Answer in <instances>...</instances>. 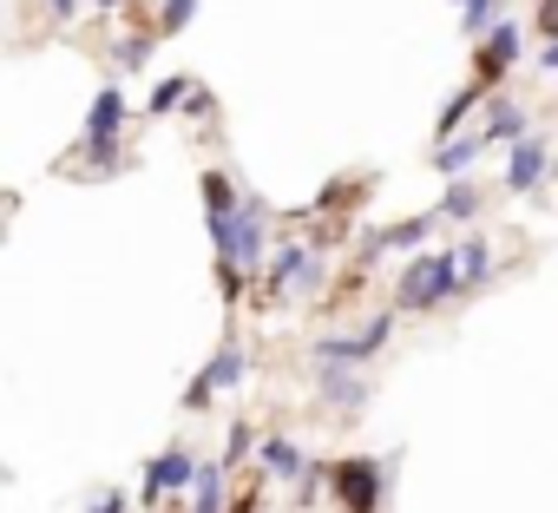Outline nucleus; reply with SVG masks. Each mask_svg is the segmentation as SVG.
Returning <instances> with one entry per match:
<instances>
[{"label": "nucleus", "mask_w": 558, "mask_h": 513, "mask_svg": "<svg viewBox=\"0 0 558 513\" xmlns=\"http://www.w3.org/2000/svg\"><path fill=\"white\" fill-rule=\"evenodd\" d=\"M125 126H132L125 93H119V86H99L93 106H86L80 158H66V171H73V178H112V171H125V165H132V152H125Z\"/></svg>", "instance_id": "nucleus-1"}, {"label": "nucleus", "mask_w": 558, "mask_h": 513, "mask_svg": "<svg viewBox=\"0 0 558 513\" xmlns=\"http://www.w3.org/2000/svg\"><path fill=\"white\" fill-rule=\"evenodd\" d=\"M453 297H466V284H460L453 250L440 243V250H408V256H401V277H395V290H388V310H395V317H434V310L453 303Z\"/></svg>", "instance_id": "nucleus-2"}, {"label": "nucleus", "mask_w": 558, "mask_h": 513, "mask_svg": "<svg viewBox=\"0 0 558 513\" xmlns=\"http://www.w3.org/2000/svg\"><path fill=\"white\" fill-rule=\"evenodd\" d=\"M210 243H217V256H230L243 277H256V271H263V256H269V204L243 191L230 211L210 217Z\"/></svg>", "instance_id": "nucleus-3"}, {"label": "nucleus", "mask_w": 558, "mask_h": 513, "mask_svg": "<svg viewBox=\"0 0 558 513\" xmlns=\"http://www.w3.org/2000/svg\"><path fill=\"white\" fill-rule=\"evenodd\" d=\"M388 467L375 454H336L323 461V487L336 493V513H381L388 506Z\"/></svg>", "instance_id": "nucleus-4"}, {"label": "nucleus", "mask_w": 558, "mask_h": 513, "mask_svg": "<svg viewBox=\"0 0 558 513\" xmlns=\"http://www.w3.org/2000/svg\"><path fill=\"white\" fill-rule=\"evenodd\" d=\"M519 60H525V27H519L512 14H499L493 27L473 34V86H480V93H499Z\"/></svg>", "instance_id": "nucleus-5"}, {"label": "nucleus", "mask_w": 558, "mask_h": 513, "mask_svg": "<svg viewBox=\"0 0 558 513\" xmlns=\"http://www.w3.org/2000/svg\"><path fill=\"white\" fill-rule=\"evenodd\" d=\"M499 152H506V184H499V191H512V198H545V184H551V132H545V126H525V132L506 139Z\"/></svg>", "instance_id": "nucleus-6"}, {"label": "nucleus", "mask_w": 558, "mask_h": 513, "mask_svg": "<svg viewBox=\"0 0 558 513\" xmlns=\"http://www.w3.org/2000/svg\"><path fill=\"white\" fill-rule=\"evenodd\" d=\"M395 310H375L362 330H336V336H323L316 349H310V362H342V369H368L381 349H388V336H395Z\"/></svg>", "instance_id": "nucleus-7"}, {"label": "nucleus", "mask_w": 558, "mask_h": 513, "mask_svg": "<svg viewBox=\"0 0 558 513\" xmlns=\"http://www.w3.org/2000/svg\"><path fill=\"white\" fill-rule=\"evenodd\" d=\"M243 382H250V349H243L236 336H223V349H217V356L184 382V408H191V415H204L217 395H236Z\"/></svg>", "instance_id": "nucleus-8"}, {"label": "nucleus", "mask_w": 558, "mask_h": 513, "mask_svg": "<svg viewBox=\"0 0 558 513\" xmlns=\"http://www.w3.org/2000/svg\"><path fill=\"white\" fill-rule=\"evenodd\" d=\"M434 211H421V217H401V224H388V230H368L362 243H355V264L368 271L375 256H408V250H421V243H434Z\"/></svg>", "instance_id": "nucleus-9"}, {"label": "nucleus", "mask_w": 558, "mask_h": 513, "mask_svg": "<svg viewBox=\"0 0 558 513\" xmlns=\"http://www.w3.org/2000/svg\"><path fill=\"white\" fill-rule=\"evenodd\" d=\"M191 467H197V454H191L184 441H171L165 454H151L145 487H138V506H165V500H178V493H184V480H191Z\"/></svg>", "instance_id": "nucleus-10"}, {"label": "nucleus", "mask_w": 558, "mask_h": 513, "mask_svg": "<svg viewBox=\"0 0 558 513\" xmlns=\"http://www.w3.org/2000/svg\"><path fill=\"white\" fill-rule=\"evenodd\" d=\"M303 271H310V243L303 237H290V243H276V256H269V271H263V310H276V303H290V290H303Z\"/></svg>", "instance_id": "nucleus-11"}, {"label": "nucleus", "mask_w": 558, "mask_h": 513, "mask_svg": "<svg viewBox=\"0 0 558 513\" xmlns=\"http://www.w3.org/2000/svg\"><path fill=\"white\" fill-rule=\"evenodd\" d=\"M316 389L336 415H362L368 408V375L362 369H342V362H316Z\"/></svg>", "instance_id": "nucleus-12"}, {"label": "nucleus", "mask_w": 558, "mask_h": 513, "mask_svg": "<svg viewBox=\"0 0 558 513\" xmlns=\"http://www.w3.org/2000/svg\"><path fill=\"white\" fill-rule=\"evenodd\" d=\"M368 198H375V171H349V178H329L323 184V198L310 204V217H355Z\"/></svg>", "instance_id": "nucleus-13"}, {"label": "nucleus", "mask_w": 558, "mask_h": 513, "mask_svg": "<svg viewBox=\"0 0 558 513\" xmlns=\"http://www.w3.org/2000/svg\"><path fill=\"white\" fill-rule=\"evenodd\" d=\"M447 250H453V264H460V284H466V297H473L480 284H493V271H499V264H493V237H480V230H460Z\"/></svg>", "instance_id": "nucleus-14"}, {"label": "nucleus", "mask_w": 558, "mask_h": 513, "mask_svg": "<svg viewBox=\"0 0 558 513\" xmlns=\"http://www.w3.org/2000/svg\"><path fill=\"white\" fill-rule=\"evenodd\" d=\"M480 106H486V119H480V139H486V152H493V145H506V139H519V132L532 126V112H525L512 93H486Z\"/></svg>", "instance_id": "nucleus-15"}, {"label": "nucleus", "mask_w": 558, "mask_h": 513, "mask_svg": "<svg viewBox=\"0 0 558 513\" xmlns=\"http://www.w3.org/2000/svg\"><path fill=\"white\" fill-rule=\"evenodd\" d=\"M178 500H184V513H223V500H230V474H223L217 461H197Z\"/></svg>", "instance_id": "nucleus-16"}, {"label": "nucleus", "mask_w": 558, "mask_h": 513, "mask_svg": "<svg viewBox=\"0 0 558 513\" xmlns=\"http://www.w3.org/2000/svg\"><path fill=\"white\" fill-rule=\"evenodd\" d=\"M250 461H263L269 480H296V474L310 467L303 441H290V434H256V454H250Z\"/></svg>", "instance_id": "nucleus-17"}, {"label": "nucleus", "mask_w": 558, "mask_h": 513, "mask_svg": "<svg viewBox=\"0 0 558 513\" xmlns=\"http://www.w3.org/2000/svg\"><path fill=\"white\" fill-rule=\"evenodd\" d=\"M486 211V191L460 171V178H447V191H440V204H434V224H473Z\"/></svg>", "instance_id": "nucleus-18"}, {"label": "nucleus", "mask_w": 558, "mask_h": 513, "mask_svg": "<svg viewBox=\"0 0 558 513\" xmlns=\"http://www.w3.org/2000/svg\"><path fill=\"white\" fill-rule=\"evenodd\" d=\"M480 152H486V139H480V132H466V139H453V132H447V139H440L427 158H434V171H440V178H460V171H466Z\"/></svg>", "instance_id": "nucleus-19"}, {"label": "nucleus", "mask_w": 558, "mask_h": 513, "mask_svg": "<svg viewBox=\"0 0 558 513\" xmlns=\"http://www.w3.org/2000/svg\"><path fill=\"white\" fill-rule=\"evenodd\" d=\"M151 47H158V34H138V27H132V34L112 40V67H119V73H145V67H151Z\"/></svg>", "instance_id": "nucleus-20"}, {"label": "nucleus", "mask_w": 558, "mask_h": 513, "mask_svg": "<svg viewBox=\"0 0 558 513\" xmlns=\"http://www.w3.org/2000/svg\"><path fill=\"white\" fill-rule=\"evenodd\" d=\"M250 454H256V421H243V415H236V421H230V434H223L217 467H223V474H243V461H250Z\"/></svg>", "instance_id": "nucleus-21"}, {"label": "nucleus", "mask_w": 558, "mask_h": 513, "mask_svg": "<svg viewBox=\"0 0 558 513\" xmlns=\"http://www.w3.org/2000/svg\"><path fill=\"white\" fill-rule=\"evenodd\" d=\"M480 99H486V93H480V86L466 80V86H460V93H453V99L440 106V119H434V139H447V132H460V119H466V112H473Z\"/></svg>", "instance_id": "nucleus-22"}, {"label": "nucleus", "mask_w": 558, "mask_h": 513, "mask_svg": "<svg viewBox=\"0 0 558 513\" xmlns=\"http://www.w3.org/2000/svg\"><path fill=\"white\" fill-rule=\"evenodd\" d=\"M197 191H204V211H210V217H217V211H230V204L243 198V184H236L230 171H204V178H197Z\"/></svg>", "instance_id": "nucleus-23"}, {"label": "nucleus", "mask_w": 558, "mask_h": 513, "mask_svg": "<svg viewBox=\"0 0 558 513\" xmlns=\"http://www.w3.org/2000/svg\"><path fill=\"white\" fill-rule=\"evenodd\" d=\"M191 21H197V0H158V27H151V34H158V40H178Z\"/></svg>", "instance_id": "nucleus-24"}, {"label": "nucleus", "mask_w": 558, "mask_h": 513, "mask_svg": "<svg viewBox=\"0 0 558 513\" xmlns=\"http://www.w3.org/2000/svg\"><path fill=\"white\" fill-rule=\"evenodd\" d=\"M184 93H191V73H171V80H158V93L145 99V112H151V119H165V112H178V106H184Z\"/></svg>", "instance_id": "nucleus-25"}, {"label": "nucleus", "mask_w": 558, "mask_h": 513, "mask_svg": "<svg viewBox=\"0 0 558 513\" xmlns=\"http://www.w3.org/2000/svg\"><path fill=\"white\" fill-rule=\"evenodd\" d=\"M453 8H460V27L480 34V27H493V21L506 14V0H453Z\"/></svg>", "instance_id": "nucleus-26"}, {"label": "nucleus", "mask_w": 558, "mask_h": 513, "mask_svg": "<svg viewBox=\"0 0 558 513\" xmlns=\"http://www.w3.org/2000/svg\"><path fill=\"white\" fill-rule=\"evenodd\" d=\"M243 284H250V277L230 264V256H217V303H223V310H236V303H243Z\"/></svg>", "instance_id": "nucleus-27"}, {"label": "nucleus", "mask_w": 558, "mask_h": 513, "mask_svg": "<svg viewBox=\"0 0 558 513\" xmlns=\"http://www.w3.org/2000/svg\"><path fill=\"white\" fill-rule=\"evenodd\" d=\"M525 34L558 40V0H532V27H525Z\"/></svg>", "instance_id": "nucleus-28"}, {"label": "nucleus", "mask_w": 558, "mask_h": 513, "mask_svg": "<svg viewBox=\"0 0 558 513\" xmlns=\"http://www.w3.org/2000/svg\"><path fill=\"white\" fill-rule=\"evenodd\" d=\"M256 506H263V480H243V493L223 500V513H256Z\"/></svg>", "instance_id": "nucleus-29"}, {"label": "nucleus", "mask_w": 558, "mask_h": 513, "mask_svg": "<svg viewBox=\"0 0 558 513\" xmlns=\"http://www.w3.org/2000/svg\"><path fill=\"white\" fill-rule=\"evenodd\" d=\"M86 513H132V500H125V493H119V487H106V493H99V500H93V506H86Z\"/></svg>", "instance_id": "nucleus-30"}, {"label": "nucleus", "mask_w": 558, "mask_h": 513, "mask_svg": "<svg viewBox=\"0 0 558 513\" xmlns=\"http://www.w3.org/2000/svg\"><path fill=\"white\" fill-rule=\"evenodd\" d=\"M532 67H538V73H558V40H538V47H532Z\"/></svg>", "instance_id": "nucleus-31"}, {"label": "nucleus", "mask_w": 558, "mask_h": 513, "mask_svg": "<svg viewBox=\"0 0 558 513\" xmlns=\"http://www.w3.org/2000/svg\"><path fill=\"white\" fill-rule=\"evenodd\" d=\"M80 8H86V0H47V14L66 27V21H80Z\"/></svg>", "instance_id": "nucleus-32"}, {"label": "nucleus", "mask_w": 558, "mask_h": 513, "mask_svg": "<svg viewBox=\"0 0 558 513\" xmlns=\"http://www.w3.org/2000/svg\"><path fill=\"white\" fill-rule=\"evenodd\" d=\"M132 8V0H99V14H125Z\"/></svg>", "instance_id": "nucleus-33"}, {"label": "nucleus", "mask_w": 558, "mask_h": 513, "mask_svg": "<svg viewBox=\"0 0 558 513\" xmlns=\"http://www.w3.org/2000/svg\"><path fill=\"white\" fill-rule=\"evenodd\" d=\"M0 487H14V467H8V461H0Z\"/></svg>", "instance_id": "nucleus-34"}]
</instances>
